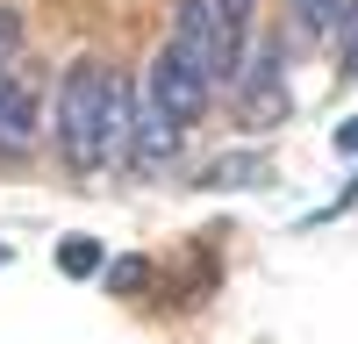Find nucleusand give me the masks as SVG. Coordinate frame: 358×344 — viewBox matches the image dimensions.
<instances>
[{
	"instance_id": "f257e3e1",
	"label": "nucleus",
	"mask_w": 358,
	"mask_h": 344,
	"mask_svg": "<svg viewBox=\"0 0 358 344\" xmlns=\"http://www.w3.org/2000/svg\"><path fill=\"white\" fill-rule=\"evenodd\" d=\"M129 79L115 65H94V57H79V65L65 72V86H57V151H65V165L79 172V180H94V172H108L115 158H122V136H129Z\"/></svg>"
},
{
	"instance_id": "f03ea898",
	"label": "nucleus",
	"mask_w": 358,
	"mask_h": 344,
	"mask_svg": "<svg viewBox=\"0 0 358 344\" xmlns=\"http://www.w3.org/2000/svg\"><path fill=\"white\" fill-rule=\"evenodd\" d=\"M251 22H258V0H179L172 43L201 65V79H208V86H229V79H236V65H244Z\"/></svg>"
},
{
	"instance_id": "7ed1b4c3",
	"label": "nucleus",
	"mask_w": 358,
	"mask_h": 344,
	"mask_svg": "<svg viewBox=\"0 0 358 344\" xmlns=\"http://www.w3.org/2000/svg\"><path fill=\"white\" fill-rule=\"evenodd\" d=\"M208 94H215V86L201 79V65H194L179 43H165V50L151 57V94H143V101H151L158 115H172L179 129H194L201 115H208Z\"/></svg>"
},
{
	"instance_id": "20e7f679",
	"label": "nucleus",
	"mask_w": 358,
	"mask_h": 344,
	"mask_svg": "<svg viewBox=\"0 0 358 344\" xmlns=\"http://www.w3.org/2000/svg\"><path fill=\"white\" fill-rule=\"evenodd\" d=\"M179 143H187V129H179L172 115H158L151 101H143V108H129V136H122V151H129V165H136V172L172 165V158H179Z\"/></svg>"
},
{
	"instance_id": "39448f33",
	"label": "nucleus",
	"mask_w": 358,
	"mask_h": 344,
	"mask_svg": "<svg viewBox=\"0 0 358 344\" xmlns=\"http://www.w3.org/2000/svg\"><path fill=\"white\" fill-rule=\"evenodd\" d=\"M36 115H43L36 86L15 79V72H0V158H29L36 151Z\"/></svg>"
},
{
	"instance_id": "423d86ee",
	"label": "nucleus",
	"mask_w": 358,
	"mask_h": 344,
	"mask_svg": "<svg viewBox=\"0 0 358 344\" xmlns=\"http://www.w3.org/2000/svg\"><path fill=\"white\" fill-rule=\"evenodd\" d=\"M287 72H280V50L265 43V57L251 65V86H244V122L251 129H273V122H287Z\"/></svg>"
},
{
	"instance_id": "0eeeda50",
	"label": "nucleus",
	"mask_w": 358,
	"mask_h": 344,
	"mask_svg": "<svg viewBox=\"0 0 358 344\" xmlns=\"http://www.w3.org/2000/svg\"><path fill=\"white\" fill-rule=\"evenodd\" d=\"M201 187H265V158L229 151V158H215V165L201 172Z\"/></svg>"
},
{
	"instance_id": "6e6552de",
	"label": "nucleus",
	"mask_w": 358,
	"mask_h": 344,
	"mask_svg": "<svg viewBox=\"0 0 358 344\" xmlns=\"http://www.w3.org/2000/svg\"><path fill=\"white\" fill-rule=\"evenodd\" d=\"M101 266H108V251L94 237H65V244H57V273H65V280H86V273H101Z\"/></svg>"
},
{
	"instance_id": "1a4fd4ad",
	"label": "nucleus",
	"mask_w": 358,
	"mask_h": 344,
	"mask_svg": "<svg viewBox=\"0 0 358 344\" xmlns=\"http://www.w3.org/2000/svg\"><path fill=\"white\" fill-rule=\"evenodd\" d=\"M15 57H22V15L0 0V72H15Z\"/></svg>"
},
{
	"instance_id": "9d476101",
	"label": "nucleus",
	"mask_w": 358,
	"mask_h": 344,
	"mask_svg": "<svg viewBox=\"0 0 358 344\" xmlns=\"http://www.w3.org/2000/svg\"><path fill=\"white\" fill-rule=\"evenodd\" d=\"M294 15H301V29H337V15H344V0H294Z\"/></svg>"
},
{
	"instance_id": "9b49d317",
	"label": "nucleus",
	"mask_w": 358,
	"mask_h": 344,
	"mask_svg": "<svg viewBox=\"0 0 358 344\" xmlns=\"http://www.w3.org/2000/svg\"><path fill=\"white\" fill-rule=\"evenodd\" d=\"M337 43H344V72L358 79V0H344V15H337Z\"/></svg>"
},
{
	"instance_id": "f8f14e48",
	"label": "nucleus",
	"mask_w": 358,
	"mask_h": 344,
	"mask_svg": "<svg viewBox=\"0 0 358 344\" xmlns=\"http://www.w3.org/2000/svg\"><path fill=\"white\" fill-rule=\"evenodd\" d=\"M143 273H151L143 258H115V266H108V287H115V294H136V287H143Z\"/></svg>"
},
{
	"instance_id": "ddd939ff",
	"label": "nucleus",
	"mask_w": 358,
	"mask_h": 344,
	"mask_svg": "<svg viewBox=\"0 0 358 344\" xmlns=\"http://www.w3.org/2000/svg\"><path fill=\"white\" fill-rule=\"evenodd\" d=\"M337 151H358V115H351V122L337 129Z\"/></svg>"
},
{
	"instance_id": "4468645a",
	"label": "nucleus",
	"mask_w": 358,
	"mask_h": 344,
	"mask_svg": "<svg viewBox=\"0 0 358 344\" xmlns=\"http://www.w3.org/2000/svg\"><path fill=\"white\" fill-rule=\"evenodd\" d=\"M0 266H8V244H0Z\"/></svg>"
}]
</instances>
